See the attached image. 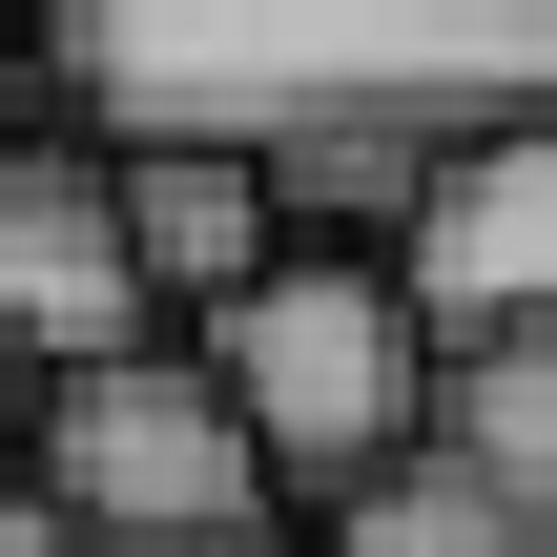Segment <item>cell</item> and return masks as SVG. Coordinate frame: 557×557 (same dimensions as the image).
Here are the masks:
<instances>
[{
	"instance_id": "1",
	"label": "cell",
	"mask_w": 557,
	"mask_h": 557,
	"mask_svg": "<svg viewBox=\"0 0 557 557\" xmlns=\"http://www.w3.org/2000/svg\"><path fill=\"white\" fill-rule=\"evenodd\" d=\"M41 83L103 145H269L289 227H393L455 124L557 103V0H41Z\"/></svg>"
},
{
	"instance_id": "2",
	"label": "cell",
	"mask_w": 557,
	"mask_h": 557,
	"mask_svg": "<svg viewBox=\"0 0 557 557\" xmlns=\"http://www.w3.org/2000/svg\"><path fill=\"white\" fill-rule=\"evenodd\" d=\"M207 351H227L248 434L289 455V496H351L372 455L434 434V351H455V331L413 310L393 227H331V248H269V269L207 310Z\"/></svg>"
},
{
	"instance_id": "3",
	"label": "cell",
	"mask_w": 557,
	"mask_h": 557,
	"mask_svg": "<svg viewBox=\"0 0 557 557\" xmlns=\"http://www.w3.org/2000/svg\"><path fill=\"white\" fill-rule=\"evenodd\" d=\"M21 475H41L103 557H186V537H269V517H289V455L248 434V393H227L207 331H145V351L41 372Z\"/></svg>"
},
{
	"instance_id": "4",
	"label": "cell",
	"mask_w": 557,
	"mask_h": 557,
	"mask_svg": "<svg viewBox=\"0 0 557 557\" xmlns=\"http://www.w3.org/2000/svg\"><path fill=\"white\" fill-rule=\"evenodd\" d=\"M0 331H21L41 372H83V351H145V331H165V269H145L124 145H103V124H62V103L0 145Z\"/></svg>"
},
{
	"instance_id": "5",
	"label": "cell",
	"mask_w": 557,
	"mask_h": 557,
	"mask_svg": "<svg viewBox=\"0 0 557 557\" xmlns=\"http://www.w3.org/2000/svg\"><path fill=\"white\" fill-rule=\"evenodd\" d=\"M393 269L434 331H557V103L517 124H455L393 207Z\"/></svg>"
},
{
	"instance_id": "6",
	"label": "cell",
	"mask_w": 557,
	"mask_h": 557,
	"mask_svg": "<svg viewBox=\"0 0 557 557\" xmlns=\"http://www.w3.org/2000/svg\"><path fill=\"white\" fill-rule=\"evenodd\" d=\"M124 207H145L165 310H227V289L289 248V165H269V145H124Z\"/></svg>"
},
{
	"instance_id": "7",
	"label": "cell",
	"mask_w": 557,
	"mask_h": 557,
	"mask_svg": "<svg viewBox=\"0 0 557 557\" xmlns=\"http://www.w3.org/2000/svg\"><path fill=\"white\" fill-rule=\"evenodd\" d=\"M310 537H331V557H557V517L517 496V475H475L455 434H413V455H372Z\"/></svg>"
},
{
	"instance_id": "8",
	"label": "cell",
	"mask_w": 557,
	"mask_h": 557,
	"mask_svg": "<svg viewBox=\"0 0 557 557\" xmlns=\"http://www.w3.org/2000/svg\"><path fill=\"white\" fill-rule=\"evenodd\" d=\"M434 434L557 517V331H455V351H434Z\"/></svg>"
},
{
	"instance_id": "9",
	"label": "cell",
	"mask_w": 557,
	"mask_h": 557,
	"mask_svg": "<svg viewBox=\"0 0 557 557\" xmlns=\"http://www.w3.org/2000/svg\"><path fill=\"white\" fill-rule=\"evenodd\" d=\"M0 557H103V537H83V517H62V496H41L21 455H0Z\"/></svg>"
},
{
	"instance_id": "10",
	"label": "cell",
	"mask_w": 557,
	"mask_h": 557,
	"mask_svg": "<svg viewBox=\"0 0 557 557\" xmlns=\"http://www.w3.org/2000/svg\"><path fill=\"white\" fill-rule=\"evenodd\" d=\"M41 103H62V83H41V41H0V145H21Z\"/></svg>"
},
{
	"instance_id": "11",
	"label": "cell",
	"mask_w": 557,
	"mask_h": 557,
	"mask_svg": "<svg viewBox=\"0 0 557 557\" xmlns=\"http://www.w3.org/2000/svg\"><path fill=\"white\" fill-rule=\"evenodd\" d=\"M21 413H41V351H21V331H0V455H21Z\"/></svg>"
},
{
	"instance_id": "12",
	"label": "cell",
	"mask_w": 557,
	"mask_h": 557,
	"mask_svg": "<svg viewBox=\"0 0 557 557\" xmlns=\"http://www.w3.org/2000/svg\"><path fill=\"white\" fill-rule=\"evenodd\" d=\"M186 557H289V517H269V537H186ZM310 557H331V537H310Z\"/></svg>"
}]
</instances>
